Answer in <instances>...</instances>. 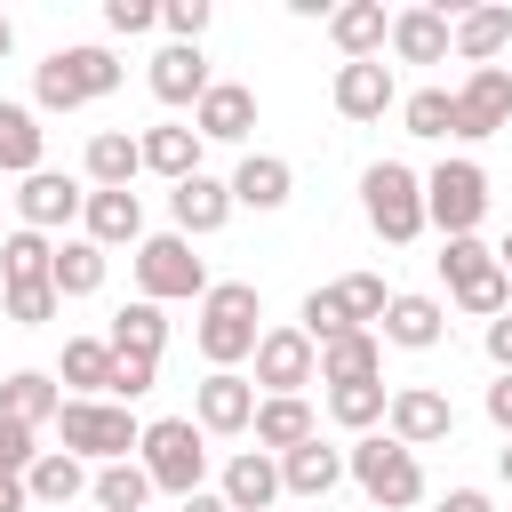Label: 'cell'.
Segmentation results:
<instances>
[{
    "label": "cell",
    "instance_id": "obj_8",
    "mask_svg": "<svg viewBox=\"0 0 512 512\" xmlns=\"http://www.w3.org/2000/svg\"><path fill=\"white\" fill-rule=\"evenodd\" d=\"M136 288H144V304L208 296V264L192 256V240H184V232H152V240H136Z\"/></svg>",
    "mask_w": 512,
    "mask_h": 512
},
{
    "label": "cell",
    "instance_id": "obj_26",
    "mask_svg": "<svg viewBox=\"0 0 512 512\" xmlns=\"http://www.w3.org/2000/svg\"><path fill=\"white\" fill-rule=\"evenodd\" d=\"M80 224H88L96 248H128V240H144V200L136 192H88Z\"/></svg>",
    "mask_w": 512,
    "mask_h": 512
},
{
    "label": "cell",
    "instance_id": "obj_42",
    "mask_svg": "<svg viewBox=\"0 0 512 512\" xmlns=\"http://www.w3.org/2000/svg\"><path fill=\"white\" fill-rule=\"evenodd\" d=\"M8 320H16V328H40V320H56V288H48V280H24V288H8Z\"/></svg>",
    "mask_w": 512,
    "mask_h": 512
},
{
    "label": "cell",
    "instance_id": "obj_29",
    "mask_svg": "<svg viewBox=\"0 0 512 512\" xmlns=\"http://www.w3.org/2000/svg\"><path fill=\"white\" fill-rule=\"evenodd\" d=\"M376 376H384V344H376L368 328L320 344V384H376Z\"/></svg>",
    "mask_w": 512,
    "mask_h": 512
},
{
    "label": "cell",
    "instance_id": "obj_14",
    "mask_svg": "<svg viewBox=\"0 0 512 512\" xmlns=\"http://www.w3.org/2000/svg\"><path fill=\"white\" fill-rule=\"evenodd\" d=\"M248 128H256V96L240 80H208V96L192 104V136L200 144H240Z\"/></svg>",
    "mask_w": 512,
    "mask_h": 512
},
{
    "label": "cell",
    "instance_id": "obj_15",
    "mask_svg": "<svg viewBox=\"0 0 512 512\" xmlns=\"http://www.w3.org/2000/svg\"><path fill=\"white\" fill-rule=\"evenodd\" d=\"M80 208H88V192H80L72 176H56V168H32V176H24V192H16L24 232H56V224H72Z\"/></svg>",
    "mask_w": 512,
    "mask_h": 512
},
{
    "label": "cell",
    "instance_id": "obj_50",
    "mask_svg": "<svg viewBox=\"0 0 512 512\" xmlns=\"http://www.w3.org/2000/svg\"><path fill=\"white\" fill-rule=\"evenodd\" d=\"M0 512H32V496H24V480H0Z\"/></svg>",
    "mask_w": 512,
    "mask_h": 512
},
{
    "label": "cell",
    "instance_id": "obj_51",
    "mask_svg": "<svg viewBox=\"0 0 512 512\" xmlns=\"http://www.w3.org/2000/svg\"><path fill=\"white\" fill-rule=\"evenodd\" d=\"M176 512H232V504H224V496H208V488H200V496H184V504H176Z\"/></svg>",
    "mask_w": 512,
    "mask_h": 512
},
{
    "label": "cell",
    "instance_id": "obj_4",
    "mask_svg": "<svg viewBox=\"0 0 512 512\" xmlns=\"http://www.w3.org/2000/svg\"><path fill=\"white\" fill-rule=\"evenodd\" d=\"M344 472H352V480H360V496H368V504H384V512H408V504L424 496V464H416V448H400L392 432L352 440V448H344Z\"/></svg>",
    "mask_w": 512,
    "mask_h": 512
},
{
    "label": "cell",
    "instance_id": "obj_2",
    "mask_svg": "<svg viewBox=\"0 0 512 512\" xmlns=\"http://www.w3.org/2000/svg\"><path fill=\"white\" fill-rule=\"evenodd\" d=\"M136 464H144V480H152V488H168V496L184 504V496H200L208 432H200L192 416H152V424H144V440H136Z\"/></svg>",
    "mask_w": 512,
    "mask_h": 512
},
{
    "label": "cell",
    "instance_id": "obj_19",
    "mask_svg": "<svg viewBox=\"0 0 512 512\" xmlns=\"http://www.w3.org/2000/svg\"><path fill=\"white\" fill-rule=\"evenodd\" d=\"M168 208H176V232H184V240H208V232H224V216H232V184L184 176V184L168 192Z\"/></svg>",
    "mask_w": 512,
    "mask_h": 512
},
{
    "label": "cell",
    "instance_id": "obj_20",
    "mask_svg": "<svg viewBox=\"0 0 512 512\" xmlns=\"http://www.w3.org/2000/svg\"><path fill=\"white\" fill-rule=\"evenodd\" d=\"M272 464H280V496H328V488L344 480V448H328L320 432H312L304 448L272 456Z\"/></svg>",
    "mask_w": 512,
    "mask_h": 512
},
{
    "label": "cell",
    "instance_id": "obj_31",
    "mask_svg": "<svg viewBox=\"0 0 512 512\" xmlns=\"http://www.w3.org/2000/svg\"><path fill=\"white\" fill-rule=\"evenodd\" d=\"M248 432H256V448H264V456H288V448H304L320 424H312V408H304V400H256V424H248Z\"/></svg>",
    "mask_w": 512,
    "mask_h": 512
},
{
    "label": "cell",
    "instance_id": "obj_41",
    "mask_svg": "<svg viewBox=\"0 0 512 512\" xmlns=\"http://www.w3.org/2000/svg\"><path fill=\"white\" fill-rule=\"evenodd\" d=\"M400 120H408V136H448L456 128V88H416L400 104Z\"/></svg>",
    "mask_w": 512,
    "mask_h": 512
},
{
    "label": "cell",
    "instance_id": "obj_43",
    "mask_svg": "<svg viewBox=\"0 0 512 512\" xmlns=\"http://www.w3.org/2000/svg\"><path fill=\"white\" fill-rule=\"evenodd\" d=\"M304 336H312V352H320V344H336V336H352L328 288H312V296H304Z\"/></svg>",
    "mask_w": 512,
    "mask_h": 512
},
{
    "label": "cell",
    "instance_id": "obj_12",
    "mask_svg": "<svg viewBox=\"0 0 512 512\" xmlns=\"http://www.w3.org/2000/svg\"><path fill=\"white\" fill-rule=\"evenodd\" d=\"M496 128H512V72H504V64H480V72L456 88V128H448V136L480 144V136H496Z\"/></svg>",
    "mask_w": 512,
    "mask_h": 512
},
{
    "label": "cell",
    "instance_id": "obj_30",
    "mask_svg": "<svg viewBox=\"0 0 512 512\" xmlns=\"http://www.w3.org/2000/svg\"><path fill=\"white\" fill-rule=\"evenodd\" d=\"M104 344H112L120 360H160V344H168V320H160V304H144V296H136V304H120Z\"/></svg>",
    "mask_w": 512,
    "mask_h": 512
},
{
    "label": "cell",
    "instance_id": "obj_6",
    "mask_svg": "<svg viewBox=\"0 0 512 512\" xmlns=\"http://www.w3.org/2000/svg\"><path fill=\"white\" fill-rule=\"evenodd\" d=\"M56 424H64V456H96V464H128L136 456V440H144V424L120 408V400H64L56 408Z\"/></svg>",
    "mask_w": 512,
    "mask_h": 512
},
{
    "label": "cell",
    "instance_id": "obj_3",
    "mask_svg": "<svg viewBox=\"0 0 512 512\" xmlns=\"http://www.w3.org/2000/svg\"><path fill=\"white\" fill-rule=\"evenodd\" d=\"M112 88H120V56L112 48H56L32 72V104L40 112H80V104H96Z\"/></svg>",
    "mask_w": 512,
    "mask_h": 512
},
{
    "label": "cell",
    "instance_id": "obj_28",
    "mask_svg": "<svg viewBox=\"0 0 512 512\" xmlns=\"http://www.w3.org/2000/svg\"><path fill=\"white\" fill-rule=\"evenodd\" d=\"M136 168H144V152H136L128 128H96V136H88V184H96V192H128Z\"/></svg>",
    "mask_w": 512,
    "mask_h": 512
},
{
    "label": "cell",
    "instance_id": "obj_21",
    "mask_svg": "<svg viewBox=\"0 0 512 512\" xmlns=\"http://www.w3.org/2000/svg\"><path fill=\"white\" fill-rule=\"evenodd\" d=\"M232 512H272L280 504V464L264 456V448H240L232 464H224V488H216Z\"/></svg>",
    "mask_w": 512,
    "mask_h": 512
},
{
    "label": "cell",
    "instance_id": "obj_38",
    "mask_svg": "<svg viewBox=\"0 0 512 512\" xmlns=\"http://www.w3.org/2000/svg\"><path fill=\"white\" fill-rule=\"evenodd\" d=\"M328 296H336V312H344V328H368V336H376V320H384V304H392L376 272H344V280H336Z\"/></svg>",
    "mask_w": 512,
    "mask_h": 512
},
{
    "label": "cell",
    "instance_id": "obj_37",
    "mask_svg": "<svg viewBox=\"0 0 512 512\" xmlns=\"http://www.w3.org/2000/svg\"><path fill=\"white\" fill-rule=\"evenodd\" d=\"M384 400H392V392H384V376H376V384H328V416H336L344 432H360V440L384 424Z\"/></svg>",
    "mask_w": 512,
    "mask_h": 512
},
{
    "label": "cell",
    "instance_id": "obj_11",
    "mask_svg": "<svg viewBox=\"0 0 512 512\" xmlns=\"http://www.w3.org/2000/svg\"><path fill=\"white\" fill-rule=\"evenodd\" d=\"M384 424H392L400 448H440V440L456 432V408H448V392H432V384H400V392L384 400Z\"/></svg>",
    "mask_w": 512,
    "mask_h": 512
},
{
    "label": "cell",
    "instance_id": "obj_49",
    "mask_svg": "<svg viewBox=\"0 0 512 512\" xmlns=\"http://www.w3.org/2000/svg\"><path fill=\"white\" fill-rule=\"evenodd\" d=\"M440 512H496V504H488V488H448Z\"/></svg>",
    "mask_w": 512,
    "mask_h": 512
},
{
    "label": "cell",
    "instance_id": "obj_27",
    "mask_svg": "<svg viewBox=\"0 0 512 512\" xmlns=\"http://www.w3.org/2000/svg\"><path fill=\"white\" fill-rule=\"evenodd\" d=\"M392 56L400 64H440L448 56V8H400L392 16Z\"/></svg>",
    "mask_w": 512,
    "mask_h": 512
},
{
    "label": "cell",
    "instance_id": "obj_16",
    "mask_svg": "<svg viewBox=\"0 0 512 512\" xmlns=\"http://www.w3.org/2000/svg\"><path fill=\"white\" fill-rule=\"evenodd\" d=\"M392 104H400V88H392V64H384V56L336 64V112H344V120H384Z\"/></svg>",
    "mask_w": 512,
    "mask_h": 512
},
{
    "label": "cell",
    "instance_id": "obj_13",
    "mask_svg": "<svg viewBox=\"0 0 512 512\" xmlns=\"http://www.w3.org/2000/svg\"><path fill=\"white\" fill-rule=\"evenodd\" d=\"M192 424L200 432H248L256 424V384L240 368H208L200 392H192Z\"/></svg>",
    "mask_w": 512,
    "mask_h": 512
},
{
    "label": "cell",
    "instance_id": "obj_53",
    "mask_svg": "<svg viewBox=\"0 0 512 512\" xmlns=\"http://www.w3.org/2000/svg\"><path fill=\"white\" fill-rule=\"evenodd\" d=\"M496 472H504V488H512V440H504V456H496Z\"/></svg>",
    "mask_w": 512,
    "mask_h": 512
},
{
    "label": "cell",
    "instance_id": "obj_1",
    "mask_svg": "<svg viewBox=\"0 0 512 512\" xmlns=\"http://www.w3.org/2000/svg\"><path fill=\"white\" fill-rule=\"evenodd\" d=\"M264 320V304H256V288L248 280H208V296H200V352H208V368H240L248 352H256V328Z\"/></svg>",
    "mask_w": 512,
    "mask_h": 512
},
{
    "label": "cell",
    "instance_id": "obj_40",
    "mask_svg": "<svg viewBox=\"0 0 512 512\" xmlns=\"http://www.w3.org/2000/svg\"><path fill=\"white\" fill-rule=\"evenodd\" d=\"M48 256H56V248H48V232H8V240H0V280H8V288L48 280Z\"/></svg>",
    "mask_w": 512,
    "mask_h": 512
},
{
    "label": "cell",
    "instance_id": "obj_18",
    "mask_svg": "<svg viewBox=\"0 0 512 512\" xmlns=\"http://www.w3.org/2000/svg\"><path fill=\"white\" fill-rule=\"evenodd\" d=\"M328 40L344 48V64H368V56L392 40V16H384V0H344V8H328Z\"/></svg>",
    "mask_w": 512,
    "mask_h": 512
},
{
    "label": "cell",
    "instance_id": "obj_5",
    "mask_svg": "<svg viewBox=\"0 0 512 512\" xmlns=\"http://www.w3.org/2000/svg\"><path fill=\"white\" fill-rule=\"evenodd\" d=\"M360 208H368L376 240L408 248V240L424 232V176H416L408 160H376V168L360 176Z\"/></svg>",
    "mask_w": 512,
    "mask_h": 512
},
{
    "label": "cell",
    "instance_id": "obj_23",
    "mask_svg": "<svg viewBox=\"0 0 512 512\" xmlns=\"http://www.w3.org/2000/svg\"><path fill=\"white\" fill-rule=\"evenodd\" d=\"M144 80H152V96H160V104H200V96H208V56H200V48H184V40H168V48L152 56V72H144Z\"/></svg>",
    "mask_w": 512,
    "mask_h": 512
},
{
    "label": "cell",
    "instance_id": "obj_45",
    "mask_svg": "<svg viewBox=\"0 0 512 512\" xmlns=\"http://www.w3.org/2000/svg\"><path fill=\"white\" fill-rule=\"evenodd\" d=\"M208 16H216L208 0H168V8H160V24H168V32L184 40V48H200V32H208Z\"/></svg>",
    "mask_w": 512,
    "mask_h": 512
},
{
    "label": "cell",
    "instance_id": "obj_25",
    "mask_svg": "<svg viewBox=\"0 0 512 512\" xmlns=\"http://www.w3.org/2000/svg\"><path fill=\"white\" fill-rule=\"evenodd\" d=\"M136 152H144V168H152V176H168V184L200 176V136H192L184 120H160V128H144V136H136Z\"/></svg>",
    "mask_w": 512,
    "mask_h": 512
},
{
    "label": "cell",
    "instance_id": "obj_24",
    "mask_svg": "<svg viewBox=\"0 0 512 512\" xmlns=\"http://www.w3.org/2000/svg\"><path fill=\"white\" fill-rule=\"evenodd\" d=\"M376 328H384V336H376V344H408V352H432V344H440V336H448V312H440V304H432V296H392V304H384V320H376Z\"/></svg>",
    "mask_w": 512,
    "mask_h": 512
},
{
    "label": "cell",
    "instance_id": "obj_10",
    "mask_svg": "<svg viewBox=\"0 0 512 512\" xmlns=\"http://www.w3.org/2000/svg\"><path fill=\"white\" fill-rule=\"evenodd\" d=\"M248 360H256V384H264V400H296V392L320 376V352H312V336H304V328H264Z\"/></svg>",
    "mask_w": 512,
    "mask_h": 512
},
{
    "label": "cell",
    "instance_id": "obj_7",
    "mask_svg": "<svg viewBox=\"0 0 512 512\" xmlns=\"http://www.w3.org/2000/svg\"><path fill=\"white\" fill-rule=\"evenodd\" d=\"M440 272H448V296H456V312H480V320H496V312H504V296H512V272L496 264V248H488L480 232L448 240V248H440Z\"/></svg>",
    "mask_w": 512,
    "mask_h": 512
},
{
    "label": "cell",
    "instance_id": "obj_35",
    "mask_svg": "<svg viewBox=\"0 0 512 512\" xmlns=\"http://www.w3.org/2000/svg\"><path fill=\"white\" fill-rule=\"evenodd\" d=\"M56 408H64V392H56V376H40V368H16V376L0 384V416H16V424H32V432H40Z\"/></svg>",
    "mask_w": 512,
    "mask_h": 512
},
{
    "label": "cell",
    "instance_id": "obj_52",
    "mask_svg": "<svg viewBox=\"0 0 512 512\" xmlns=\"http://www.w3.org/2000/svg\"><path fill=\"white\" fill-rule=\"evenodd\" d=\"M8 48H16V24H8V16H0V64H8Z\"/></svg>",
    "mask_w": 512,
    "mask_h": 512
},
{
    "label": "cell",
    "instance_id": "obj_46",
    "mask_svg": "<svg viewBox=\"0 0 512 512\" xmlns=\"http://www.w3.org/2000/svg\"><path fill=\"white\" fill-rule=\"evenodd\" d=\"M104 24L136 40V32H152V24H160V8H152V0H104Z\"/></svg>",
    "mask_w": 512,
    "mask_h": 512
},
{
    "label": "cell",
    "instance_id": "obj_47",
    "mask_svg": "<svg viewBox=\"0 0 512 512\" xmlns=\"http://www.w3.org/2000/svg\"><path fill=\"white\" fill-rule=\"evenodd\" d=\"M488 360H496V376H512V304L488 320Z\"/></svg>",
    "mask_w": 512,
    "mask_h": 512
},
{
    "label": "cell",
    "instance_id": "obj_17",
    "mask_svg": "<svg viewBox=\"0 0 512 512\" xmlns=\"http://www.w3.org/2000/svg\"><path fill=\"white\" fill-rule=\"evenodd\" d=\"M288 192H296V168H288L280 152H248V160L232 168V208L272 216V208H288Z\"/></svg>",
    "mask_w": 512,
    "mask_h": 512
},
{
    "label": "cell",
    "instance_id": "obj_32",
    "mask_svg": "<svg viewBox=\"0 0 512 512\" xmlns=\"http://www.w3.org/2000/svg\"><path fill=\"white\" fill-rule=\"evenodd\" d=\"M80 488H88V464H80V456H64V448H40V456H32V472H24V496H32V504H56V512H64Z\"/></svg>",
    "mask_w": 512,
    "mask_h": 512
},
{
    "label": "cell",
    "instance_id": "obj_48",
    "mask_svg": "<svg viewBox=\"0 0 512 512\" xmlns=\"http://www.w3.org/2000/svg\"><path fill=\"white\" fill-rule=\"evenodd\" d=\"M488 424L512 440V376H496V384H488Z\"/></svg>",
    "mask_w": 512,
    "mask_h": 512
},
{
    "label": "cell",
    "instance_id": "obj_34",
    "mask_svg": "<svg viewBox=\"0 0 512 512\" xmlns=\"http://www.w3.org/2000/svg\"><path fill=\"white\" fill-rule=\"evenodd\" d=\"M48 288H56V304H64V296H96V288H104V248H96V240H64V248L48 256Z\"/></svg>",
    "mask_w": 512,
    "mask_h": 512
},
{
    "label": "cell",
    "instance_id": "obj_33",
    "mask_svg": "<svg viewBox=\"0 0 512 512\" xmlns=\"http://www.w3.org/2000/svg\"><path fill=\"white\" fill-rule=\"evenodd\" d=\"M40 152H48L40 112H32V104H0V168H8V176H32Z\"/></svg>",
    "mask_w": 512,
    "mask_h": 512
},
{
    "label": "cell",
    "instance_id": "obj_36",
    "mask_svg": "<svg viewBox=\"0 0 512 512\" xmlns=\"http://www.w3.org/2000/svg\"><path fill=\"white\" fill-rule=\"evenodd\" d=\"M64 384H72V400H104V384H112V344H104V336H72V344H64Z\"/></svg>",
    "mask_w": 512,
    "mask_h": 512
},
{
    "label": "cell",
    "instance_id": "obj_39",
    "mask_svg": "<svg viewBox=\"0 0 512 512\" xmlns=\"http://www.w3.org/2000/svg\"><path fill=\"white\" fill-rule=\"evenodd\" d=\"M88 496H96V512H144L152 480H144V464L128 456V464H104V472L88 480Z\"/></svg>",
    "mask_w": 512,
    "mask_h": 512
},
{
    "label": "cell",
    "instance_id": "obj_9",
    "mask_svg": "<svg viewBox=\"0 0 512 512\" xmlns=\"http://www.w3.org/2000/svg\"><path fill=\"white\" fill-rule=\"evenodd\" d=\"M480 216H488V176L472 160H440L424 176V224H440L448 240H464V232H480Z\"/></svg>",
    "mask_w": 512,
    "mask_h": 512
},
{
    "label": "cell",
    "instance_id": "obj_44",
    "mask_svg": "<svg viewBox=\"0 0 512 512\" xmlns=\"http://www.w3.org/2000/svg\"><path fill=\"white\" fill-rule=\"evenodd\" d=\"M32 424H16V416H0V480H24L32 472Z\"/></svg>",
    "mask_w": 512,
    "mask_h": 512
},
{
    "label": "cell",
    "instance_id": "obj_22",
    "mask_svg": "<svg viewBox=\"0 0 512 512\" xmlns=\"http://www.w3.org/2000/svg\"><path fill=\"white\" fill-rule=\"evenodd\" d=\"M448 48L480 72L488 56H504V48H512V8H464V16H448Z\"/></svg>",
    "mask_w": 512,
    "mask_h": 512
},
{
    "label": "cell",
    "instance_id": "obj_54",
    "mask_svg": "<svg viewBox=\"0 0 512 512\" xmlns=\"http://www.w3.org/2000/svg\"><path fill=\"white\" fill-rule=\"evenodd\" d=\"M496 264H504V272H512V232H504V248H496Z\"/></svg>",
    "mask_w": 512,
    "mask_h": 512
}]
</instances>
